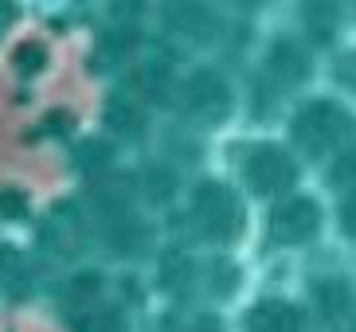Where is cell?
I'll use <instances>...</instances> for the list:
<instances>
[{
    "instance_id": "cell-6",
    "label": "cell",
    "mask_w": 356,
    "mask_h": 332,
    "mask_svg": "<svg viewBox=\"0 0 356 332\" xmlns=\"http://www.w3.org/2000/svg\"><path fill=\"white\" fill-rule=\"evenodd\" d=\"M251 332H302V317L286 301H262L251 309Z\"/></svg>"
},
{
    "instance_id": "cell-3",
    "label": "cell",
    "mask_w": 356,
    "mask_h": 332,
    "mask_svg": "<svg viewBox=\"0 0 356 332\" xmlns=\"http://www.w3.org/2000/svg\"><path fill=\"white\" fill-rule=\"evenodd\" d=\"M317 227H321V208H317L309 196H293L286 199V204H278L270 215V231L278 242H290V247H298V242H309L317 235Z\"/></svg>"
},
{
    "instance_id": "cell-1",
    "label": "cell",
    "mask_w": 356,
    "mask_h": 332,
    "mask_svg": "<svg viewBox=\"0 0 356 332\" xmlns=\"http://www.w3.org/2000/svg\"><path fill=\"white\" fill-rule=\"evenodd\" d=\"M348 137H356V122L345 106L337 102H309L302 114L293 117V141L309 156L329 153V149H337Z\"/></svg>"
},
{
    "instance_id": "cell-5",
    "label": "cell",
    "mask_w": 356,
    "mask_h": 332,
    "mask_svg": "<svg viewBox=\"0 0 356 332\" xmlns=\"http://www.w3.org/2000/svg\"><path fill=\"white\" fill-rule=\"evenodd\" d=\"M184 102L192 106V114L208 117V122H220L231 110V94H227V83H223L220 74L200 71L188 83V90H184Z\"/></svg>"
},
{
    "instance_id": "cell-8",
    "label": "cell",
    "mask_w": 356,
    "mask_h": 332,
    "mask_svg": "<svg viewBox=\"0 0 356 332\" xmlns=\"http://www.w3.org/2000/svg\"><path fill=\"white\" fill-rule=\"evenodd\" d=\"M270 71L282 78V83H302L305 74H309V55L298 47V43L282 40L270 47Z\"/></svg>"
},
{
    "instance_id": "cell-9",
    "label": "cell",
    "mask_w": 356,
    "mask_h": 332,
    "mask_svg": "<svg viewBox=\"0 0 356 332\" xmlns=\"http://www.w3.org/2000/svg\"><path fill=\"white\" fill-rule=\"evenodd\" d=\"M333 184L337 188H356V149L341 153V160L333 165Z\"/></svg>"
},
{
    "instance_id": "cell-7",
    "label": "cell",
    "mask_w": 356,
    "mask_h": 332,
    "mask_svg": "<svg viewBox=\"0 0 356 332\" xmlns=\"http://www.w3.org/2000/svg\"><path fill=\"white\" fill-rule=\"evenodd\" d=\"M317 301H321V313L329 324H345L348 329V313H356V297L345 281H321L317 285Z\"/></svg>"
},
{
    "instance_id": "cell-2",
    "label": "cell",
    "mask_w": 356,
    "mask_h": 332,
    "mask_svg": "<svg viewBox=\"0 0 356 332\" xmlns=\"http://www.w3.org/2000/svg\"><path fill=\"white\" fill-rule=\"evenodd\" d=\"M196 219H200V227H204L208 239L227 242L243 223L239 199L231 196V188H223V184H204L196 192Z\"/></svg>"
},
{
    "instance_id": "cell-4",
    "label": "cell",
    "mask_w": 356,
    "mask_h": 332,
    "mask_svg": "<svg viewBox=\"0 0 356 332\" xmlns=\"http://www.w3.org/2000/svg\"><path fill=\"white\" fill-rule=\"evenodd\" d=\"M247 180H251L254 192L262 196H274V192H286V188L298 180V168L282 149H259V153L247 160Z\"/></svg>"
},
{
    "instance_id": "cell-11",
    "label": "cell",
    "mask_w": 356,
    "mask_h": 332,
    "mask_svg": "<svg viewBox=\"0 0 356 332\" xmlns=\"http://www.w3.org/2000/svg\"><path fill=\"white\" fill-rule=\"evenodd\" d=\"M341 227H345L348 235H356V192L341 204Z\"/></svg>"
},
{
    "instance_id": "cell-10",
    "label": "cell",
    "mask_w": 356,
    "mask_h": 332,
    "mask_svg": "<svg viewBox=\"0 0 356 332\" xmlns=\"http://www.w3.org/2000/svg\"><path fill=\"white\" fill-rule=\"evenodd\" d=\"M79 329H83V332H122V321H118L114 313H98V317L83 321Z\"/></svg>"
}]
</instances>
